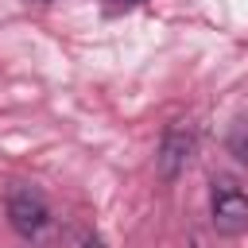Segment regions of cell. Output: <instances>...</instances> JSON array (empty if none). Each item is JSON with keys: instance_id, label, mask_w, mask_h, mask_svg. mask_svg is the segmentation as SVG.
<instances>
[{"instance_id": "cell-6", "label": "cell", "mask_w": 248, "mask_h": 248, "mask_svg": "<svg viewBox=\"0 0 248 248\" xmlns=\"http://www.w3.org/2000/svg\"><path fill=\"white\" fill-rule=\"evenodd\" d=\"M108 4H116V8H136V4H143V0H108Z\"/></svg>"}, {"instance_id": "cell-3", "label": "cell", "mask_w": 248, "mask_h": 248, "mask_svg": "<svg viewBox=\"0 0 248 248\" xmlns=\"http://www.w3.org/2000/svg\"><path fill=\"white\" fill-rule=\"evenodd\" d=\"M190 151H194L190 132H182V128H167V136H163V143H159V155H155L159 178H163V182H174V178L186 170Z\"/></svg>"}, {"instance_id": "cell-5", "label": "cell", "mask_w": 248, "mask_h": 248, "mask_svg": "<svg viewBox=\"0 0 248 248\" xmlns=\"http://www.w3.org/2000/svg\"><path fill=\"white\" fill-rule=\"evenodd\" d=\"M81 248H108V244H105L101 236H85V240H81Z\"/></svg>"}, {"instance_id": "cell-4", "label": "cell", "mask_w": 248, "mask_h": 248, "mask_svg": "<svg viewBox=\"0 0 248 248\" xmlns=\"http://www.w3.org/2000/svg\"><path fill=\"white\" fill-rule=\"evenodd\" d=\"M229 155H236L240 163H248V120H236L232 128H229Z\"/></svg>"}, {"instance_id": "cell-1", "label": "cell", "mask_w": 248, "mask_h": 248, "mask_svg": "<svg viewBox=\"0 0 248 248\" xmlns=\"http://www.w3.org/2000/svg\"><path fill=\"white\" fill-rule=\"evenodd\" d=\"M8 221H12V229H16L23 240H31V244L46 240V232H50L46 198H43L39 190H31V186H16V190L8 194Z\"/></svg>"}, {"instance_id": "cell-2", "label": "cell", "mask_w": 248, "mask_h": 248, "mask_svg": "<svg viewBox=\"0 0 248 248\" xmlns=\"http://www.w3.org/2000/svg\"><path fill=\"white\" fill-rule=\"evenodd\" d=\"M209 213H213V229H217L221 236H240V232H248V194H244L232 178H217V182H213Z\"/></svg>"}, {"instance_id": "cell-7", "label": "cell", "mask_w": 248, "mask_h": 248, "mask_svg": "<svg viewBox=\"0 0 248 248\" xmlns=\"http://www.w3.org/2000/svg\"><path fill=\"white\" fill-rule=\"evenodd\" d=\"M27 4H50V0H27Z\"/></svg>"}]
</instances>
